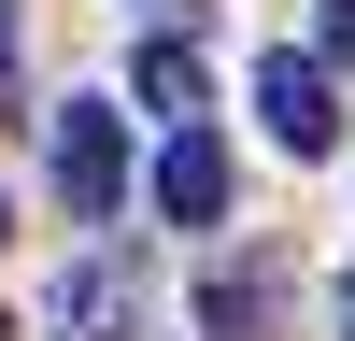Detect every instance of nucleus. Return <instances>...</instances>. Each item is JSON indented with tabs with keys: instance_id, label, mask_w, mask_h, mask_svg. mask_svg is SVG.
Listing matches in <instances>:
<instances>
[{
	"instance_id": "423d86ee",
	"label": "nucleus",
	"mask_w": 355,
	"mask_h": 341,
	"mask_svg": "<svg viewBox=\"0 0 355 341\" xmlns=\"http://www.w3.org/2000/svg\"><path fill=\"white\" fill-rule=\"evenodd\" d=\"M327 57H355V0H327Z\"/></svg>"
},
{
	"instance_id": "f257e3e1",
	"label": "nucleus",
	"mask_w": 355,
	"mask_h": 341,
	"mask_svg": "<svg viewBox=\"0 0 355 341\" xmlns=\"http://www.w3.org/2000/svg\"><path fill=\"white\" fill-rule=\"evenodd\" d=\"M57 199H71L85 227H114V199H128V114H114V100H71V114H57Z\"/></svg>"
},
{
	"instance_id": "39448f33",
	"label": "nucleus",
	"mask_w": 355,
	"mask_h": 341,
	"mask_svg": "<svg viewBox=\"0 0 355 341\" xmlns=\"http://www.w3.org/2000/svg\"><path fill=\"white\" fill-rule=\"evenodd\" d=\"M128 85H142V114H171V128H185V114L214 100V71H199V43H142V57H128Z\"/></svg>"
},
{
	"instance_id": "1a4fd4ad",
	"label": "nucleus",
	"mask_w": 355,
	"mask_h": 341,
	"mask_svg": "<svg viewBox=\"0 0 355 341\" xmlns=\"http://www.w3.org/2000/svg\"><path fill=\"white\" fill-rule=\"evenodd\" d=\"M0 242H15V199H0Z\"/></svg>"
},
{
	"instance_id": "9d476101",
	"label": "nucleus",
	"mask_w": 355,
	"mask_h": 341,
	"mask_svg": "<svg viewBox=\"0 0 355 341\" xmlns=\"http://www.w3.org/2000/svg\"><path fill=\"white\" fill-rule=\"evenodd\" d=\"M0 341H15V327H0Z\"/></svg>"
},
{
	"instance_id": "f03ea898",
	"label": "nucleus",
	"mask_w": 355,
	"mask_h": 341,
	"mask_svg": "<svg viewBox=\"0 0 355 341\" xmlns=\"http://www.w3.org/2000/svg\"><path fill=\"white\" fill-rule=\"evenodd\" d=\"M256 114H270L284 157H327V142H341V85H327V57H256Z\"/></svg>"
},
{
	"instance_id": "0eeeda50",
	"label": "nucleus",
	"mask_w": 355,
	"mask_h": 341,
	"mask_svg": "<svg viewBox=\"0 0 355 341\" xmlns=\"http://www.w3.org/2000/svg\"><path fill=\"white\" fill-rule=\"evenodd\" d=\"M0 71H15V15H0Z\"/></svg>"
},
{
	"instance_id": "6e6552de",
	"label": "nucleus",
	"mask_w": 355,
	"mask_h": 341,
	"mask_svg": "<svg viewBox=\"0 0 355 341\" xmlns=\"http://www.w3.org/2000/svg\"><path fill=\"white\" fill-rule=\"evenodd\" d=\"M341 341H355V284H341Z\"/></svg>"
},
{
	"instance_id": "20e7f679",
	"label": "nucleus",
	"mask_w": 355,
	"mask_h": 341,
	"mask_svg": "<svg viewBox=\"0 0 355 341\" xmlns=\"http://www.w3.org/2000/svg\"><path fill=\"white\" fill-rule=\"evenodd\" d=\"M128 327H142V270L85 256V270L57 284V341H128Z\"/></svg>"
},
{
	"instance_id": "7ed1b4c3",
	"label": "nucleus",
	"mask_w": 355,
	"mask_h": 341,
	"mask_svg": "<svg viewBox=\"0 0 355 341\" xmlns=\"http://www.w3.org/2000/svg\"><path fill=\"white\" fill-rule=\"evenodd\" d=\"M157 213H171V227H214V213H227V142L199 128V114L171 128V157H157Z\"/></svg>"
}]
</instances>
